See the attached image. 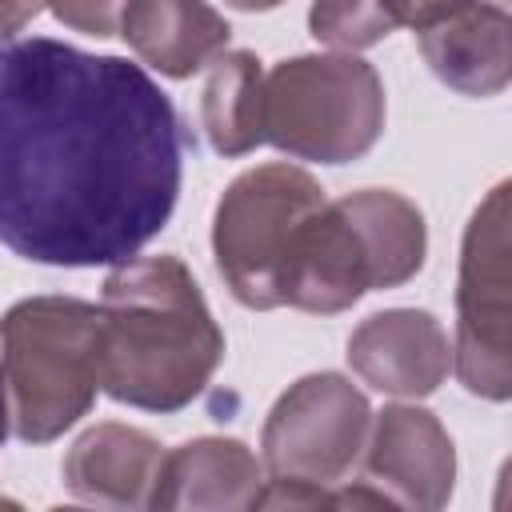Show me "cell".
<instances>
[{
  "mask_svg": "<svg viewBox=\"0 0 512 512\" xmlns=\"http://www.w3.org/2000/svg\"><path fill=\"white\" fill-rule=\"evenodd\" d=\"M44 4L48 0H0V40L12 36V32H20L24 24H32Z\"/></svg>",
  "mask_w": 512,
  "mask_h": 512,
  "instance_id": "18",
  "label": "cell"
},
{
  "mask_svg": "<svg viewBox=\"0 0 512 512\" xmlns=\"http://www.w3.org/2000/svg\"><path fill=\"white\" fill-rule=\"evenodd\" d=\"M224 360V332L180 256L124 260L104 280L100 388L144 412H180Z\"/></svg>",
  "mask_w": 512,
  "mask_h": 512,
  "instance_id": "2",
  "label": "cell"
},
{
  "mask_svg": "<svg viewBox=\"0 0 512 512\" xmlns=\"http://www.w3.org/2000/svg\"><path fill=\"white\" fill-rule=\"evenodd\" d=\"M452 368L472 396H512V332H508V184H496L472 212L460 280H456V348Z\"/></svg>",
  "mask_w": 512,
  "mask_h": 512,
  "instance_id": "6",
  "label": "cell"
},
{
  "mask_svg": "<svg viewBox=\"0 0 512 512\" xmlns=\"http://www.w3.org/2000/svg\"><path fill=\"white\" fill-rule=\"evenodd\" d=\"M12 432V420H8V396H4V380H0V444L8 440Z\"/></svg>",
  "mask_w": 512,
  "mask_h": 512,
  "instance_id": "20",
  "label": "cell"
},
{
  "mask_svg": "<svg viewBox=\"0 0 512 512\" xmlns=\"http://www.w3.org/2000/svg\"><path fill=\"white\" fill-rule=\"evenodd\" d=\"M232 8H240V12H268V8H276L280 0H228Z\"/></svg>",
  "mask_w": 512,
  "mask_h": 512,
  "instance_id": "19",
  "label": "cell"
},
{
  "mask_svg": "<svg viewBox=\"0 0 512 512\" xmlns=\"http://www.w3.org/2000/svg\"><path fill=\"white\" fill-rule=\"evenodd\" d=\"M364 484L392 508H444L456 484V448L444 424L416 404H388L364 436Z\"/></svg>",
  "mask_w": 512,
  "mask_h": 512,
  "instance_id": "8",
  "label": "cell"
},
{
  "mask_svg": "<svg viewBox=\"0 0 512 512\" xmlns=\"http://www.w3.org/2000/svg\"><path fill=\"white\" fill-rule=\"evenodd\" d=\"M352 372L388 396H428L452 368V344L424 308H388L348 336Z\"/></svg>",
  "mask_w": 512,
  "mask_h": 512,
  "instance_id": "9",
  "label": "cell"
},
{
  "mask_svg": "<svg viewBox=\"0 0 512 512\" xmlns=\"http://www.w3.org/2000/svg\"><path fill=\"white\" fill-rule=\"evenodd\" d=\"M372 424L368 396L340 372L300 376L264 420V464L272 476L336 484L360 460Z\"/></svg>",
  "mask_w": 512,
  "mask_h": 512,
  "instance_id": "7",
  "label": "cell"
},
{
  "mask_svg": "<svg viewBox=\"0 0 512 512\" xmlns=\"http://www.w3.org/2000/svg\"><path fill=\"white\" fill-rule=\"evenodd\" d=\"M384 132V84L352 52L280 60L264 72V140L296 160L348 164Z\"/></svg>",
  "mask_w": 512,
  "mask_h": 512,
  "instance_id": "4",
  "label": "cell"
},
{
  "mask_svg": "<svg viewBox=\"0 0 512 512\" xmlns=\"http://www.w3.org/2000/svg\"><path fill=\"white\" fill-rule=\"evenodd\" d=\"M160 460L164 452L148 432L104 420L68 448L64 484L76 500H88V504L148 508Z\"/></svg>",
  "mask_w": 512,
  "mask_h": 512,
  "instance_id": "11",
  "label": "cell"
},
{
  "mask_svg": "<svg viewBox=\"0 0 512 512\" xmlns=\"http://www.w3.org/2000/svg\"><path fill=\"white\" fill-rule=\"evenodd\" d=\"M260 488V460L244 440L200 436L164 452L148 508H252Z\"/></svg>",
  "mask_w": 512,
  "mask_h": 512,
  "instance_id": "12",
  "label": "cell"
},
{
  "mask_svg": "<svg viewBox=\"0 0 512 512\" xmlns=\"http://www.w3.org/2000/svg\"><path fill=\"white\" fill-rule=\"evenodd\" d=\"M460 4H468V0H388L396 24H408V28H424V24L448 16Z\"/></svg>",
  "mask_w": 512,
  "mask_h": 512,
  "instance_id": "17",
  "label": "cell"
},
{
  "mask_svg": "<svg viewBox=\"0 0 512 512\" xmlns=\"http://www.w3.org/2000/svg\"><path fill=\"white\" fill-rule=\"evenodd\" d=\"M320 204L324 188L296 164H260L224 188L212 216V256L244 308L284 304L288 260Z\"/></svg>",
  "mask_w": 512,
  "mask_h": 512,
  "instance_id": "5",
  "label": "cell"
},
{
  "mask_svg": "<svg viewBox=\"0 0 512 512\" xmlns=\"http://www.w3.org/2000/svg\"><path fill=\"white\" fill-rule=\"evenodd\" d=\"M184 176L176 104L124 56L32 36L0 44V244L32 264L132 260Z\"/></svg>",
  "mask_w": 512,
  "mask_h": 512,
  "instance_id": "1",
  "label": "cell"
},
{
  "mask_svg": "<svg viewBox=\"0 0 512 512\" xmlns=\"http://www.w3.org/2000/svg\"><path fill=\"white\" fill-rule=\"evenodd\" d=\"M424 64L460 96H496L512 80V16L504 4L468 0L416 28Z\"/></svg>",
  "mask_w": 512,
  "mask_h": 512,
  "instance_id": "10",
  "label": "cell"
},
{
  "mask_svg": "<svg viewBox=\"0 0 512 512\" xmlns=\"http://www.w3.org/2000/svg\"><path fill=\"white\" fill-rule=\"evenodd\" d=\"M0 380L24 444L68 432L100 392V308L76 296L12 304L0 316Z\"/></svg>",
  "mask_w": 512,
  "mask_h": 512,
  "instance_id": "3",
  "label": "cell"
},
{
  "mask_svg": "<svg viewBox=\"0 0 512 512\" xmlns=\"http://www.w3.org/2000/svg\"><path fill=\"white\" fill-rule=\"evenodd\" d=\"M208 144L220 156H248L264 144V68L256 52H220L200 100Z\"/></svg>",
  "mask_w": 512,
  "mask_h": 512,
  "instance_id": "14",
  "label": "cell"
},
{
  "mask_svg": "<svg viewBox=\"0 0 512 512\" xmlns=\"http://www.w3.org/2000/svg\"><path fill=\"white\" fill-rule=\"evenodd\" d=\"M120 36L160 76L184 80L224 52L232 28L208 0H128Z\"/></svg>",
  "mask_w": 512,
  "mask_h": 512,
  "instance_id": "13",
  "label": "cell"
},
{
  "mask_svg": "<svg viewBox=\"0 0 512 512\" xmlns=\"http://www.w3.org/2000/svg\"><path fill=\"white\" fill-rule=\"evenodd\" d=\"M128 0H48L52 16L84 36H96V40H108V36H120V12H124Z\"/></svg>",
  "mask_w": 512,
  "mask_h": 512,
  "instance_id": "16",
  "label": "cell"
},
{
  "mask_svg": "<svg viewBox=\"0 0 512 512\" xmlns=\"http://www.w3.org/2000/svg\"><path fill=\"white\" fill-rule=\"evenodd\" d=\"M308 28L320 44H332L340 52H360L380 44L400 24L388 0H312Z\"/></svg>",
  "mask_w": 512,
  "mask_h": 512,
  "instance_id": "15",
  "label": "cell"
}]
</instances>
